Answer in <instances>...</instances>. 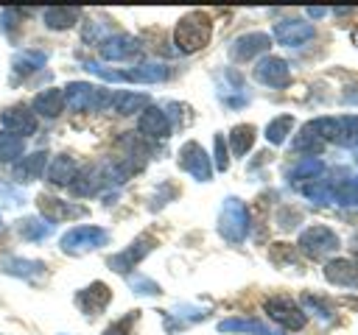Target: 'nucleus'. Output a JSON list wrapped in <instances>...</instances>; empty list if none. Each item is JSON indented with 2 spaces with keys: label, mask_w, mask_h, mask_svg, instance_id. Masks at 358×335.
Wrapping results in <instances>:
<instances>
[{
  "label": "nucleus",
  "mask_w": 358,
  "mask_h": 335,
  "mask_svg": "<svg viewBox=\"0 0 358 335\" xmlns=\"http://www.w3.org/2000/svg\"><path fill=\"white\" fill-rule=\"evenodd\" d=\"M213 36V20L204 11L185 14L173 28V45L179 53H196L201 50Z\"/></svg>",
  "instance_id": "obj_1"
},
{
  "label": "nucleus",
  "mask_w": 358,
  "mask_h": 335,
  "mask_svg": "<svg viewBox=\"0 0 358 335\" xmlns=\"http://www.w3.org/2000/svg\"><path fill=\"white\" fill-rule=\"evenodd\" d=\"M218 234L227 243H243L246 240V234H249V209L241 198H235V195L224 198L221 212H218Z\"/></svg>",
  "instance_id": "obj_2"
},
{
  "label": "nucleus",
  "mask_w": 358,
  "mask_h": 335,
  "mask_svg": "<svg viewBox=\"0 0 358 335\" xmlns=\"http://www.w3.org/2000/svg\"><path fill=\"white\" fill-rule=\"evenodd\" d=\"M90 73H95V75H101L103 81H137V84H159V81H165L168 75H171V70L165 67V64H137V67H131V70H106V67H101V64H95V61H87L84 64Z\"/></svg>",
  "instance_id": "obj_3"
},
{
  "label": "nucleus",
  "mask_w": 358,
  "mask_h": 335,
  "mask_svg": "<svg viewBox=\"0 0 358 335\" xmlns=\"http://www.w3.org/2000/svg\"><path fill=\"white\" fill-rule=\"evenodd\" d=\"M106 243H109V232L106 229H101V226H73V229H67L62 234L59 248L64 254H70V257H81L87 251H95V248L106 246Z\"/></svg>",
  "instance_id": "obj_4"
},
{
  "label": "nucleus",
  "mask_w": 358,
  "mask_h": 335,
  "mask_svg": "<svg viewBox=\"0 0 358 335\" xmlns=\"http://www.w3.org/2000/svg\"><path fill=\"white\" fill-rule=\"evenodd\" d=\"M157 248V237L154 234H140V237H134L131 240V246H126L123 251H117V254H112V257H106V268H112L115 274H131L151 251Z\"/></svg>",
  "instance_id": "obj_5"
},
{
  "label": "nucleus",
  "mask_w": 358,
  "mask_h": 335,
  "mask_svg": "<svg viewBox=\"0 0 358 335\" xmlns=\"http://www.w3.org/2000/svg\"><path fill=\"white\" fill-rule=\"evenodd\" d=\"M263 310L274 324H280L282 329H291V332H296V329H302L308 324L305 310L288 296H268L263 302Z\"/></svg>",
  "instance_id": "obj_6"
},
{
  "label": "nucleus",
  "mask_w": 358,
  "mask_h": 335,
  "mask_svg": "<svg viewBox=\"0 0 358 335\" xmlns=\"http://www.w3.org/2000/svg\"><path fill=\"white\" fill-rule=\"evenodd\" d=\"M112 100V95H106L103 89L87 84V81H70L64 87V103L73 112H92V109H103Z\"/></svg>",
  "instance_id": "obj_7"
},
{
  "label": "nucleus",
  "mask_w": 358,
  "mask_h": 335,
  "mask_svg": "<svg viewBox=\"0 0 358 335\" xmlns=\"http://www.w3.org/2000/svg\"><path fill=\"white\" fill-rule=\"evenodd\" d=\"M296 246H299V251H302L305 257L322 260V257H327V254H333V251L338 248V234H336L330 226H308V229L299 234Z\"/></svg>",
  "instance_id": "obj_8"
},
{
  "label": "nucleus",
  "mask_w": 358,
  "mask_h": 335,
  "mask_svg": "<svg viewBox=\"0 0 358 335\" xmlns=\"http://www.w3.org/2000/svg\"><path fill=\"white\" fill-rule=\"evenodd\" d=\"M179 168L185 173H190L196 181H210L213 179V162H210L207 151L193 140L179 148Z\"/></svg>",
  "instance_id": "obj_9"
},
{
  "label": "nucleus",
  "mask_w": 358,
  "mask_h": 335,
  "mask_svg": "<svg viewBox=\"0 0 358 335\" xmlns=\"http://www.w3.org/2000/svg\"><path fill=\"white\" fill-rule=\"evenodd\" d=\"M252 73H255V81H260L263 87H271V89H282L291 84V67L280 56H263Z\"/></svg>",
  "instance_id": "obj_10"
},
{
  "label": "nucleus",
  "mask_w": 358,
  "mask_h": 335,
  "mask_svg": "<svg viewBox=\"0 0 358 335\" xmlns=\"http://www.w3.org/2000/svg\"><path fill=\"white\" fill-rule=\"evenodd\" d=\"M316 36V28L308 20H280L274 25V39L285 47H299Z\"/></svg>",
  "instance_id": "obj_11"
},
{
  "label": "nucleus",
  "mask_w": 358,
  "mask_h": 335,
  "mask_svg": "<svg viewBox=\"0 0 358 335\" xmlns=\"http://www.w3.org/2000/svg\"><path fill=\"white\" fill-rule=\"evenodd\" d=\"M112 302V288L106 282H92L87 288H81L76 293V307L84 313V315H98L106 310V304Z\"/></svg>",
  "instance_id": "obj_12"
},
{
  "label": "nucleus",
  "mask_w": 358,
  "mask_h": 335,
  "mask_svg": "<svg viewBox=\"0 0 358 335\" xmlns=\"http://www.w3.org/2000/svg\"><path fill=\"white\" fill-rule=\"evenodd\" d=\"M0 126L6 128V134H14V137H31L36 134V114L28 112L25 106H8L0 112Z\"/></svg>",
  "instance_id": "obj_13"
},
{
  "label": "nucleus",
  "mask_w": 358,
  "mask_h": 335,
  "mask_svg": "<svg viewBox=\"0 0 358 335\" xmlns=\"http://www.w3.org/2000/svg\"><path fill=\"white\" fill-rule=\"evenodd\" d=\"M324 279L338 288L358 290V260L352 257H333L324 262Z\"/></svg>",
  "instance_id": "obj_14"
},
{
  "label": "nucleus",
  "mask_w": 358,
  "mask_h": 335,
  "mask_svg": "<svg viewBox=\"0 0 358 335\" xmlns=\"http://www.w3.org/2000/svg\"><path fill=\"white\" fill-rule=\"evenodd\" d=\"M39 212L45 221L50 223H59V221H73V218H84L87 215V207L81 204H70V201H62V198H53V195H39Z\"/></svg>",
  "instance_id": "obj_15"
},
{
  "label": "nucleus",
  "mask_w": 358,
  "mask_h": 335,
  "mask_svg": "<svg viewBox=\"0 0 358 335\" xmlns=\"http://www.w3.org/2000/svg\"><path fill=\"white\" fill-rule=\"evenodd\" d=\"M268 47H271V36L255 31V34H243V36H238V39L229 45V56H232L235 61H249V59L266 53Z\"/></svg>",
  "instance_id": "obj_16"
},
{
  "label": "nucleus",
  "mask_w": 358,
  "mask_h": 335,
  "mask_svg": "<svg viewBox=\"0 0 358 335\" xmlns=\"http://www.w3.org/2000/svg\"><path fill=\"white\" fill-rule=\"evenodd\" d=\"M137 53H140V39H134L129 34H112L101 45V56L109 61H126V59H134Z\"/></svg>",
  "instance_id": "obj_17"
},
{
  "label": "nucleus",
  "mask_w": 358,
  "mask_h": 335,
  "mask_svg": "<svg viewBox=\"0 0 358 335\" xmlns=\"http://www.w3.org/2000/svg\"><path fill=\"white\" fill-rule=\"evenodd\" d=\"M106 181H109V170L103 165H87V168L78 170V176L70 184V190L76 195H95Z\"/></svg>",
  "instance_id": "obj_18"
},
{
  "label": "nucleus",
  "mask_w": 358,
  "mask_h": 335,
  "mask_svg": "<svg viewBox=\"0 0 358 335\" xmlns=\"http://www.w3.org/2000/svg\"><path fill=\"white\" fill-rule=\"evenodd\" d=\"M48 181L56 184V187H70L78 176V162L70 156V154H59L48 162V170H45Z\"/></svg>",
  "instance_id": "obj_19"
},
{
  "label": "nucleus",
  "mask_w": 358,
  "mask_h": 335,
  "mask_svg": "<svg viewBox=\"0 0 358 335\" xmlns=\"http://www.w3.org/2000/svg\"><path fill=\"white\" fill-rule=\"evenodd\" d=\"M137 131H140L143 137L162 140V137H168V134H171V120H168V114H165L162 109L148 106V109L140 114V120H137Z\"/></svg>",
  "instance_id": "obj_20"
},
{
  "label": "nucleus",
  "mask_w": 358,
  "mask_h": 335,
  "mask_svg": "<svg viewBox=\"0 0 358 335\" xmlns=\"http://www.w3.org/2000/svg\"><path fill=\"white\" fill-rule=\"evenodd\" d=\"M45 170H48V154H45V151H34V154L22 156L20 162H14L11 179L25 184V181H34V179H39Z\"/></svg>",
  "instance_id": "obj_21"
},
{
  "label": "nucleus",
  "mask_w": 358,
  "mask_h": 335,
  "mask_svg": "<svg viewBox=\"0 0 358 335\" xmlns=\"http://www.w3.org/2000/svg\"><path fill=\"white\" fill-rule=\"evenodd\" d=\"M0 271L20 276V279H36L45 274V262L39 260H25V257H0Z\"/></svg>",
  "instance_id": "obj_22"
},
{
  "label": "nucleus",
  "mask_w": 358,
  "mask_h": 335,
  "mask_svg": "<svg viewBox=\"0 0 358 335\" xmlns=\"http://www.w3.org/2000/svg\"><path fill=\"white\" fill-rule=\"evenodd\" d=\"M31 106L39 117H59L62 109H64V89H56V87L42 89V92H36Z\"/></svg>",
  "instance_id": "obj_23"
},
{
  "label": "nucleus",
  "mask_w": 358,
  "mask_h": 335,
  "mask_svg": "<svg viewBox=\"0 0 358 335\" xmlns=\"http://www.w3.org/2000/svg\"><path fill=\"white\" fill-rule=\"evenodd\" d=\"M322 173H324V162L319 156H302L296 165L288 168L291 184H299V187L308 184V181H313V179H322Z\"/></svg>",
  "instance_id": "obj_24"
},
{
  "label": "nucleus",
  "mask_w": 358,
  "mask_h": 335,
  "mask_svg": "<svg viewBox=\"0 0 358 335\" xmlns=\"http://www.w3.org/2000/svg\"><path fill=\"white\" fill-rule=\"evenodd\" d=\"M42 20L50 31H67L73 28L78 20H81V8H73V6H53V8H45L42 11Z\"/></svg>",
  "instance_id": "obj_25"
},
{
  "label": "nucleus",
  "mask_w": 358,
  "mask_h": 335,
  "mask_svg": "<svg viewBox=\"0 0 358 335\" xmlns=\"http://www.w3.org/2000/svg\"><path fill=\"white\" fill-rule=\"evenodd\" d=\"M112 112H117V114H134V112H145L151 103H148V95H143V92H117V95H112Z\"/></svg>",
  "instance_id": "obj_26"
},
{
  "label": "nucleus",
  "mask_w": 358,
  "mask_h": 335,
  "mask_svg": "<svg viewBox=\"0 0 358 335\" xmlns=\"http://www.w3.org/2000/svg\"><path fill=\"white\" fill-rule=\"evenodd\" d=\"M17 232H20V237H22V240L36 243V240H45V237L53 232V223H50V221H45V218L31 215V218H20V221H17Z\"/></svg>",
  "instance_id": "obj_27"
},
{
  "label": "nucleus",
  "mask_w": 358,
  "mask_h": 335,
  "mask_svg": "<svg viewBox=\"0 0 358 335\" xmlns=\"http://www.w3.org/2000/svg\"><path fill=\"white\" fill-rule=\"evenodd\" d=\"M255 137H257V128L252 123H238L232 131H229V148L235 156H243L252 145H255Z\"/></svg>",
  "instance_id": "obj_28"
},
{
  "label": "nucleus",
  "mask_w": 358,
  "mask_h": 335,
  "mask_svg": "<svg viewBox=\"0 0 358 335\" xmlns=\"http://www.w3.org/2000/svg\"><path fill=\"white\" fill-rule=\"evenodd\" d=\"M322 148H324L322 137L313 131L310 123H305V126L299 128V134L294 137V151H296V154H305V156H319Z\"/></svg>",
  "instance_id": "obj_29"
},
{
  "label": "nucleus",
  "mask_w": 358,
  "mask_h": 335,
  "mask_svg": "<svg viewBox=\"0 0 358 335\" xmlns=\"http://www.w3.org/2000/svg\"><path fill=\"white\" fill-rule=\"evenodd\" d=\"M218 332H246V335H280L268 327H263L255 318H227L218 324Z\"/></svg>",
  "instance_id": "obj_30"
},
{
  "label": "nucleus",
  "mask_w": 358,
  "mask_h": 335,
  "mask_svg": "<svg viewBox=\"0 0 358 335\" xmlns=\"http://www.w3.org/2000/svg\"><path fill=\"white\" fill-rule=\"evenodd\" d=\"M45 53L42 50H22V53H17L14 56V61H11V67H14V73L22 78V75H28V73H36L42 64H45Z\"/></svg>",
  "instance_id": "obj_31"
},
{
  "label": "nucleus",
  "mask_w": 358,
  "mask_h": 335,
  "mask_svg": "<svg viewBox=\"0 0 358 335\" xmlns=\"http://www.w3.org/2000/svg\"><path fill=\"white\" fill-rule=\"evenodd\" d=\"M109 36H112V31H109V22L106 20H87L84 28H81V39L87 45H98L101 47Z\"/></svg>",
  "instance_id": "obj_32"
},
{
  "label": "nucleus",
  "mask_w": 358,
  "mask_h": 335,
  "mask_svg": "<svg viewBox=\"0 0 358 335\" xmlns=\"http://www.w3.org/2000/svg\"><path fill=\"white\" fill-rule=\"evenodd\" d=\"M291 128H294V117H291V114H280V117H274V120L266 126V140H268L271 145H282V142L288 140Z\"/></svg>",
  "instance_id": "obj_33"
},
{
  "label": "nucleus",
  "mask_w": 358,
  "mask_h": 335,
  "mask_svg": "<svg viewBox=\"0 0 358 335\" xmlns=\"http://www.w3.org/2000/svg\"><path fill=\"white\" fill-rule=\"evenodd\" d=\"M22 140L20 137H14V134H0V159L3 162H20L22 159Z\"/></svg>",
  "instance_id": "obj_34"
},
{
  "label": "nucleus",
  "mask_w": 358,
  "mask_h": 335,
  "mask_svg": "<svg viewBox=\"0 0 358 335\" xmlns=\"http://www.w3.org/2000/svg\"><path fill=\"white\" fill-rule=\"evenodd\" d=\"M137 318H140V310H131L129 315H123V318H117L115 324H109V327L103 329V335H131Z\"/></svg>",
  "instance_id": "obj_35"
},
{
  "label": "nucleus",
  "mask_w": 358,
  "mask_h": 335,
  "mask_svg": "<svg viewBox=\"0 0 358 335\" xmlns=\"http://www.w3.org/2000/svg\"><path fill=\"white\" fill-rule=\"evenodd\" d=\"M213 154H215V170H227L229 159H227V140H224V134L213 137Z\"/></svg>",
  "instance_id": "obj_36"
},
{
  "label": "nucleus",
  "mask_w": 358,
  "mask_h": 335,
  "mask_svg": "<svg viewBox=\"0 0 358 335\" xmlns=\"http://www.w3.org/2000/svg\"><path fill=\"white\" fill-rule=\"evenodd\" d=\"M129 285H131L134 293H143V296H157V293H162L159 285H157L154 279H145V276H131Z\"/></svg>",
  "instance_id": "obj_37"
},
{
  "label": "nucleus",
  "mask_w": 358,
  "mask_h": 335,
  "mask_svg": "<svg viewBox=\"0 0 358 335\" xmlns=\"http://www.w3.org/2000/svg\"><path fill=\"white\" fill-rule=\"evenodd\" d=\"M302 304L313 307V310H316V315H322L324 321H330V318H333V313L324 307V302H319V299H316V296H310V293H308V296H302Z\"/></svg>",
  "instance_id": "obj_38"
},
{
  "label": "nucleus",
  "mask_w": 358,
  "mask_h": 335,
  "mask_svg": "<svg viewBox=\"0 0 358 335\" xmlns=\"http://www.w3.org/2000/svg\"><path fill=\"white\" fill-rule=\"evenodd\" d=\"M344 103H352V106H358V87H350L347 92H344V98H341Z\"/></svg>",
  "instance_id": "obj_39"
},
{
  "label": "nucleus",
  "mask_w": 358,
  "mask_h": 335,
  "mask_svg": "<svg viewBox=\"0 0 358 335\" xmlns=\"http://www.w3.org/2000/svg\"><path fill=\"white\" fill-rule=\"evenodd\" d=\"M350 251H352V254L358 257V232H355V234L350 237Z\"/></svg>",
  "instance_id": "obj_40"
},
{
  "label": "nucleus",
  "mask_w": 358,
  "mask_h": 335,
  "mask_svg": "<svg viewBox=\"0 0 358 335\" xmlns=\"http://www.w3.org/2000/svg\"><path fill=\"white\" fill-rule=\"evenodd\" d=\"M308 14H310V17H324L327 11H324V8H308Z\"/></svg>",
  "instance_id": "obj_41"
},
{
  "label": "nucleus",
  "mask_w": 358,
  "mask_h": 335,
  "mask_svg": "<svg viewBox=\"0 0 358 335\" xmlns=\"http://www.w3.org/2000/svg\"><path fill=\"white\" fill-rule=\"evenodd\" d=\"M0 229H3V221H0Z\"/></svg>",
  "instance_id": "obj_42"
}]
</instances>
